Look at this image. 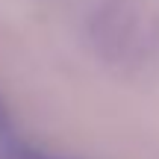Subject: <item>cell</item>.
Listing matches in <instances>:
<instances>
[{
    "instance_id": "1",
    "label": "cell",
    "mask_w": 159,
    "mask_h": 159,
    "mask_svg": "<svg viewBox=\"0 0 159 159\" xmlns=\"http://www.w3.org/2000/svg\"><path fill=\"white\" fill-rule=\"evenodd\" d=\"M94 41L121 65L142 62L159 44V15L148 0H109L94 18Z\"/></svg>"
},
{
    "instance_id": "2",
    "label": "cell",
    "mask_w": 159,
    "mask_h": 159,
    "mask_svg": "<svg viewBox=\"0 0 159 159\" xmlns=\"http://www.w3.org/2000/svg\"><path fill=\"white\" fill-rule=\"evenodd\" d=\"M6 121H9V118H6V109H3V103H0V130L6 127Z\"/></svg>"
},
{
    "instance_id": "3",
    "label": "cell",
    "mask_w": 159,
    "mask_h": 159,
    "mask_svg": "<svg viewBox=\"0 0 159 159\" xmlns=\"http://www.w3.org/2000/svg\"><path fill=\"white\" fill-rule=\"evenodd\" d=\"M33 159H50V156H33Z\"/></svg>"
}]
</instances>
